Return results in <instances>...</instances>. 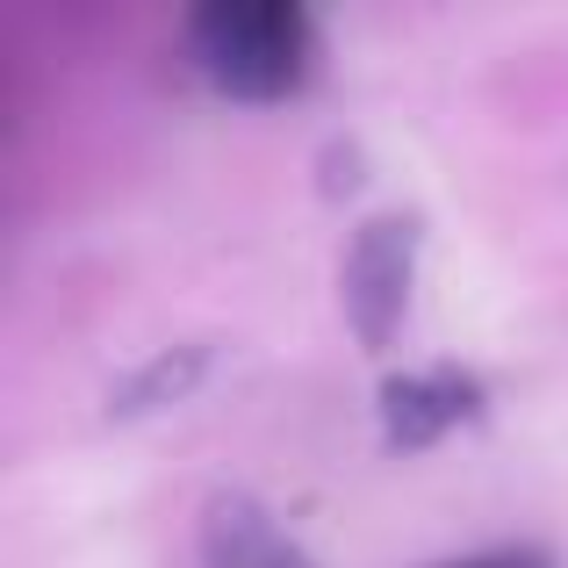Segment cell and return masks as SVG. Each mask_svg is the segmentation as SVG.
<instances>
[{"label":"cell","mask_w":568,"mask_h":568,"mask_svg":"<svg viewBox=\"0 0 568 568\" xmlns=\"http://www.w3.org/2000/svg\"><path fill=\"white\" fill-rule=\"evenodd\" d=\"M410 266H417V223L410 216L361 223V237L346 252V310H353V332L367 346H388L403 303H410Z\"/></svg>","instance_id":"obj_2"},{"label":"cell","mask_w":568,"mask_h":568,"mask_svg":"<svg viewBox=\"0 0 568 568\" xmlns=\"http://www.w3.org/2000/svg\"><path fill=\"white\" fill-rule=\"evenodd\" d=\"M439 568H555V555H540V547H489V555L439 561Z\"/></svg>","instance_id":"obj_5"},{"label":"cell","mask_w":568,"mask_h":568,"mask_svg":"<svg viewBox=\"0 0 568 568\" xmlns=\"http://www.w3.org/2000/svg\"><path fill=\"white\" fill-rule=\"evenodd\" d=\"M187 58L216 94L281 101L317 65V22L295 0H209L187 14Z\"/></svg>","instance_id":"obj_1"},{"label":"cell","mask_w":568,"mask_h":568,"mask_svg":"<svg viewBox=\"0 0 568 568\" xmlns=\"http://www.w3.org/2000/svg\"><path fill=\"white\" fill-rule=\"evenodd\" d=\"M202 568H310V555L252 497H209V511H202Z\"/></svg>","instance_id":"obj_4"},{"label":"cell","mask_w":568,"mask_h":568,"mask_svg":"<svg viewBox=\"0 0 568 568\" xmlns=\"http://www.w3.org/2000/svg\"><path fill=\"white\" fill-rule=\"evenodd\" d=\"M475 403H483V382L460 375V367H425V375L388 382V396H382L388 446H432L460 417H475Z\"/></svg>","instance_id":"obj_3"}]
</instances>
